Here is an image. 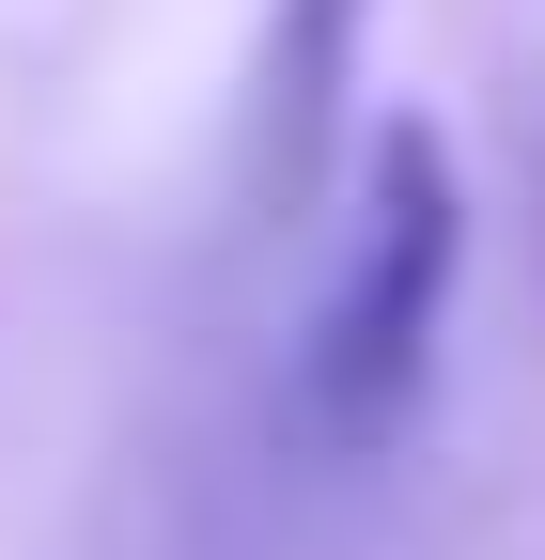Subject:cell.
<instances>
[{
    "mask_svg": "<svg viewBox=\"0 0 545 560\" xmlns=\"http://www.w3.org/2000/svg\"><path fill=\"white\" fill-rule=\"evenodd\" d=\"M452 280H467V172L421 109H390L344 172V249H327L312 312H297V374H281V436L312 467H390L421 436Z\"/></svg>",
    "mask_w": 545,
    "mask_h": 560,
    "instance_id": "6da1fadb",
    "label": "cell"
},
{
    "mask_svg": "<svg viewBox=\"0 0 545 560\" xmlns=\"http://www.w3.org/2000/svg\"><path fill=\"white\" fill-rule=\"evenodd\" d=\"M359 32L374 0H281L250 62V234H297L312 202H344V94H359Z\"/></svg>",
    "mask_w": 545,
    "mask_h": 560,
    "instance_id": "7a4b0ae2",
    "label": "cell"
}]
</instances>
